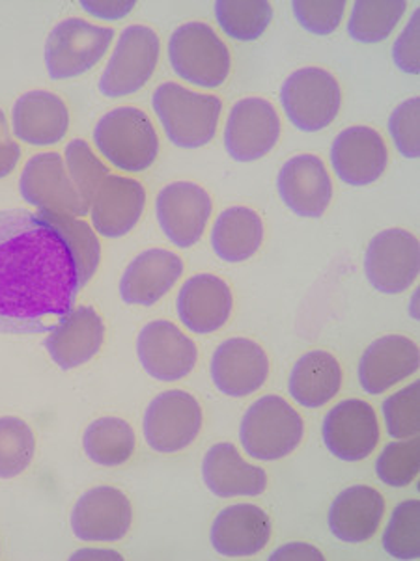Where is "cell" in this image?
<instances>
[{
	"instance_id": "f1b7e54d",
	"label": "cell",
	"mask_w": 420,
	"mask_h": 561,
	"mask_svg": "<svg viewBox=\"0 0 420 561\" xmlns=\"http://www.w3.org/2000/svg\"><path fill=\"white\" fill-rule=\"evenodd\" d=\"M342 387L340 362L323 350L308 351L295 362L290 374L292 400L305 409H321L339 396Z\"/></svg>"
},
{
	"instance_id": "44dd1931",
	"label": "cell",
	"mask_w": 420,
	"mask_h": 561,
	"mask_svg": "<svg viewBox=\"0 0 420 561\" xmlns=\"http://www.w3.org/2000/svg\"><path fill=\"white\" fill-rule=\"evenodd\" d=\"M420 368L419 345L408 336L389 334L377 337L359 360V382L364 392L382 396L413 377Z\"/></svg>"
},
{
	"instance_id": "e0dca14e",
	"label": "cell",
	"mask_w": 420,
	"mask_h": 561,
	"mask_svg": "<svg viewBox=\"0 0 420 561\" xmlns=\"http://www.w3.org/2000/svg\"><path fill=\"white\" fill-rule=\"evenodd\" d=\"M133 507L116 486L90 489L77 500L71 512V531L79 541L116 542L132 528Z\"/></svg>"
},
{
	"instance_id": "d6a6232c",
	"label": "cell",
	"mask_w": 420,
	"mask_h": 561,
	"mask_svg": "<svg viewBox=\"0 0 420 561\" xmlns=\"http://www.w3.org/2000/svg\"><path fill=\"white\" fill-rule=\"evenodd\" d=\"M50 225L63 233L64 241L68 243L71 254L76 257L77 278L79 286H87L100 267L101 243L100 236L84 219L69 217V215H55V213L39 211Z\"/></svg>"
},
{
	"instance_id": "e575fe53",
	"label": "cell",
	"mask_w": 420,
	"mask_h": 561,
	"mask_svg": "<svg viewBox=\"0 0 420 561\" xmlns=\"http://www.w3.org/2000/svg\"><path fill=\"white\" fill-rule=\"evenodd\" d=\"M36 454V435L25 420L0 419V480H13L31 467Z\"/></svg>"
},
{
	"instance_id": "ab89813d",
	"label": "cell",
	"mask_w": 420,
	"mask_h": 561,
	"mask_svg": "<svg viewBox=\"0 0 420 561\" xmlns=\"http://www.w3.org/2000/svg\"><path fill=\"white\" fill-rule=\"evenodd\" d=\"M345 0H295L292 2V12L303 31L314 36H331L339 31L344 21Z\"/></svg>"
},
{
	"instance_id": "cb8c5ba5",
	"label": "cell",
	"mask_w": 420,
	"mask_h": 561,
	"mask_svg": "<svg viewBox=\"0 0 420 561\" xmlns=\"http://www.w3.org/2000/svg\"><path fill=\"white\" fill-rule=\"evenodd\" d=\"M12 133L20 142L49 148L63 142L69 131L66 101L49 90H31L12 106Z\"/></svg>"
},
{
	"instance_id": "3957f363",
	"label": "cell",
	"mask_w": 420,
	"mask_h": 561,
	"mask_svg": "<svg viewBox=\"0 0 420 561\" xmlns=\"http://www.w3.org/2000/svg\"><path fill=\"white\" fill-rule=\"evenodd\" d=\"M92 138L100 156L126 174L146 172L159 156L156 125L137 106H116L103 114Z\"/></svg>"
},
{
	"instance_id": "836d02e7",
	"label": "cell",
	"mask_w": 420,
	"mask_h": 561,
	"mask_svg": "<svg viewBox=\"0 0 420 561\" xmlns=\"http://www.w3.org/2000/svg\"><path fill=\"white\" fill-rule=\"evenodd\" d=\"M215 20L228 38L249 44L270 28L273 7L265 0H220L215 2Z\"/></svg>"
},
{
	"instance_id": "7a4b0ae2",
	"label": "cell",
	"mask_w": 420,
	"mask_h": 561,
	"mask_svg": "<svg viewBox=\"0 0 420 561\" xmlns=\"http://www.w3.org/2000/svg\"><path fill=\"white\" fill-rule=\"evenodd\" d=\"M151 108L170 142L182 150H198L217 135L223 101L219 95L169 81L156 88Z\"/></svg>"
},
{
	"instance_id": "8992f818",
	"label": "cell",
	"mask_w": 420,
	"mask_h": 561,
	"mask_svg": "<svg viewBox=\"0 0 420 561\" xmlns=\"http://www.w3.org/2000/svg\"><path fill=\"white\" fill-rule=\"evenodd\" d=\"M116 39L111 26L95 25L82 18L60 21L45 42L44 60L53 81L77 79L107 57Z\"/></svg>"
},
{
	"instance_id": "d590c367",
	"label": "cell",
	"mask_w": 420,
	"mask_h": 561,
	"mask_svg": "<svg viewBox=\"0 0 420 561\" xmlns=\"http://www.w3.org/2000/svg\"><path fill=\"white\" fill-rule=\"evenodd\" d=\"M383 549L395 560L420 558V502L404 500L390 513L389 524L383 531Z\"/></svg>"
},
{
	"instance_id": "b9f144b4",
	"label": "cell",
	"mask_w": 420,
	"mask_h": 561,
	"mask_svg": "<svg viewBox=\"0 0 420 561\" xmlns=\"http://www.w3.org/2000/svg\"><path fill=\"white\" fill-rule=\"evenodd\" d=\"M393 60L396 68L408 73L419 76L420 73V8H417L409 18L406 28L398 34L393 44Z\"/></svg>"
},
{
	"instance_id": "f546056e",
	"label": "cell",
	"mask_w": 420,
	"mask_h": 561,
	"mask_svg": "<svg viewBox=\"0 0 420 561\" xmlns=\"http://www.w3.org/2000/svg\"><path fill=\"white\" fill-rule=\"evenodd\" d=\"M264 220L251 207L234 206L219 213L212 228V249L226 263L251 260L264 243Z\"/></svg>"
},
{
	"instance_id": "4316f807",
	"label": "cell",
	"mask_w": 420,
	"mask_h": 561,
	"mask_svg": "<svg viewBox=\"0 0 420 561\" xmlns=\"http://www.w3.org/2000/svg\"><path fill=\"white\" fill-rule=\"evenodd\" d=\"M202 480L207 491L219 499H257L268 489L264 468L245 461L230 443L215 444L207 449L202 461Z\"/></svg>"
},
{
	"instance_id": "ffe728a7",
	"label": "cell",
	"mask_w": 420,
	"mask_h": 561,
	"mask_svg": "<svg viewBox=\"0 0 420 561\" xmlns=\"http://www.w3.org/2000/svg\"><path fill=\"white\" fill-rule=\"evenodd\" d=\"M145 207L146 188L140 181L109 174L90 204V226L100 238H124L143 219Z\"/></svg>"
},
{
	"instance_id": "6da1fadb",
	"label": "cell",
	"mask_w": 420,
	"mask_h": 561,
	"mask_svg": "<svg viewBox=\"0 0 420 561\" xmlns=\"http://www.w3.org/2000/svg\"><path fill=\"white\" fill-rule=\"evenodd\" d=\"M81 291L76 257L39 211H0V334L55 329Z\"/></svg>"
},
{
	"instance_id": "52a82bcc",
	"label": "cell",
	"mask_w": 420,
	"mask_h": 561,
	"mask_svg": "<svg viewBox=\"0 0 420 561\" xmlns=\"http://www.w3.org/2000/svg\"><path fill=\"white\" fill-rule=\"evenodd\" d=\"M161 57V39L146 25H129L120 32L107 66L101 73L100 94L120 100L137 94L150 82Z\"/></svg>"
},
{
	"instance_id": "7bdbcfd3",
	"label": "cell",
	"mask_w": 420,
	"mask_h": 561,
	"mask_svg": "<svg viewBox=\"0 0 420 561\" xmlns=\"http://www.w3.org/2000/svg\"><path fill=\"white\" fill-rule=\"evenodd\" d=\"M21 157H23V150L20 142L13 137L7 113L0 108V180L15 172Z\"/></svg>"
},
{
	"instance_id": "484cf974",
	"label": "cell",
	"mask_w": 420,
	"mask_h": 561,
	"mask_svg": "<svg viewBox=\"0 0 420 561\" xmlns=\"http://www.w3.org/2000/svg\"><path fill=\"white\" fill-rule=\"evenodd\" d=\"M209 541L217 554L251 558L270 545V515L254 504L228 505L215 517Z\"/></svg>"
},
{
	"instance_id": "9a60e30c",
	"label": "cell",
	"mask_w": 420,
	"mask_h": 561,
	"mask_svg": "<svg viewBox=\"0 0 420 561\" xmlns=\"http://www.w3.org/2000/svg\"><path fill=\"white\" fill-rule=\"evenodd\" d=\"M379 431L374 407L352 398L329 409L321 424V438L340 461L359 462L374 454L382 437Z\"/></svg>"
},
{
	"instance_id": "7c38bea8",
	"label": "cell",
	"mask_w": 420,
	"mask_h": 561,
	"mask_svg": "<svg viewBox=\"0 0 420 561\" xmlns=\"http://www.w3.org/2000/svg\"><path fill=\"white\" fill-rule=\"evenodd\" d=\"M212 213V196L193 181H174L157 193V222L178 249H191L204 238Z\"/></svg>"
},
{
	"instance_id": "bcb514c9",
	"label": "cell",
	"mask_w": 420,
	"mask_h": 561,
	"mask_svg": "<svg viewBox=\"0 0 420 561\" xmlns=\"http://www.w3.org/2000/svg\"><path fill=\"white\" fill-rule=\"evenodd\" d=\"M71 560H124V558L113 550L82 549L71 556Z\"/></svg>"
},
{
	"instance_id": "ac0fdd59",
	"label": "cell",
	"mask_w": 420,
	"mask_h": 561,
	"mask_svg": "<svg viewBox=\"0 0 420 561\" xmlns=\"http://www.w3.org/2000/svg\"><path fill=\"white\" fill-rule=\"evenodd\" d=\"M276 191L284 206L297 217L320 219L331 206L332 180L320 157L302 153L284 162Z\"/></svg>"
},
{
	"instance_id": "2e32d148",
	"label": "cell",
	"mask_w": 420,
	"mask_h": 561,
	"mask_svg": "<svg viewBox=\"0 0 420 561\" xmlns=\"http://www.w3.org/2000/svg\"><path fill=\"white\" fill-rule=\"evenodd\" d=\"M209 375L220 393L228 398H247L268 381L270 356L254 340L230 337L215 350Z\"/></svg>"
},
{
	"instance_id": "5b68a950",
	"label": "cell",
	"mask_w": 420,
	"mask_h": 561,
	"mask_svg": "<svg viewBox=\"0 0 420 561\" xmlns=\"http://www.w3.org/2000/svg\"><path fill=\"white\" fill-rule=\"evenodd\" d=\"M170 68L182 81L215 90L228 81L232 55L214 26L189 21L172 32L167 47Z\"/></svg>"
},
{
	"instance_id": "4fadbf2b",
	"label": "cell",
	"mask_w": 420,
	"mask_h": 561,
	"mask_svg": "<svg viewBox=\"0 0 420 561\" xmlns=\"http://www.w3.org/2000/svg\"><path fill=\"white\" fill-rule=\"evenodd\" d=\"M283 122L264 98H243L234 103L225 124V150L234 161L254 162L275 148Z\"/></svg>"
},
{
	"instance_id": "1f68e13d",
	"label": "cell",
	"mask_w": 420,
	"mask_h": 561,
	"mask_svg": "<svg viewBox=\"0 0 420 561\" xmlns=\"http://www.w3.org/2000/svg\"><path fill=\"white\" fill-rule=\"evenodd\" d=\"M406 10V0H357L352 4L348 34L359 44H382L400 25Z\"/></svg>"
},
{
	"instance_id": "8d00e7d4",
	"label": "cell",
	"mask_w": 420,
	"mask_h": 561,
	"mask_svg": "<svg viewBox=\"0 0 420 561\" xmlns=\"http://www.w3.org/2000/svg\"><path fill=\"white\" fill-rule=\"evenodd\" d=\"M420 470L419 437L393 440L377 456L376 474L385 485L404 489L411 485Z\"/></svg>"
},
{
	"instance_id": "74e56055",
	"label": "cell",
	"mask_w": 420,
	"mask_h": 561,
	"mask_svg": "<svg viewBox=\"0 0 420 561\" xmlns=\"http://www.w3.org/2000/svg\"><path fill=\"white\" fill-rule=\"evenodd\" d=\"M63 157L69 178L76 185L77 193L81 194L84 206L90 209L95 191L100 187L101 181L109 175L105 162L95 156L94 150L90 148V144L82 140V138L71 140L66 146Z\"/></svg>"
},
{
	"instance_id": "5bb4252c",
	"label": "cell",
	"mask_w": 420,
	"mask_h": 561,
	"mask_svg": "<svg viewBox=\"0 0 420 561\" xmlns=\"http://www.w3.org/2000/svg\"><path fill=\"white\" fill-rule=\"evenodd\" d=\"M137 356L151 379L177 382L195 369L198 350L178 324L156 319L138 332Z\"/></svg>"
},
{
	"instance_id": "f35d334b",
	"label": "cell",
	"mask_w": 420,
	"mask_h": 561,
	"mask_svg": "<svg viewBox=\"0 0 420 561\" xmlns=\"http://www.w3.org/2000/svg\"><path fill=\"white\" fill-rule=\"evenodd\" d=\"M383 422L387 435L395 440L419 437L420 382L415 381L398 392L390 393L382 405Z\"/></svg>"
},
{
	"instance_id": "f6af8a7d",
	"label": "cell",
	"mask_w": 420,
	"mask_h": 561,
	"mask_svg": "<svg viewBox=\"0 0 420 561\" xmlns=\"http://www.w3.org/2000/svg\"><path fill=\"white\" fill-rule=\"evenodd\" d=\"M271 561H323L326 560V556L321 554L320 549H316L314 545H308V542L303 541H294L286 542L283 547H279V549L270 556Z\"/></svg>"
},
{
	"instance_id": "60d3db41",
	"label": "cell",
	"mask_w": 420,
	"mask_h": 561,
	"mask_svg": "<svg viewBox=\"0 0 420 561\" xmlns=\"http://www.w3.org/2000/svg\"><path fill=\"white\" fill-rule=\"evenodd\" d=\"M389 135L395 148L406 159L420 157V100L409 98L390 114Z\"/></svg>"
},
{
	"instance_id": "9c48e42d",
	"label": "cell",
	"mask_w": 420,
	"mask_h": 561,
	"mask_svg": "<svg viewBox=\"0 0 420 561\" xmlns=\"http://www.w3.org/2000/svg\"><path fill=\"white\" fill-rule=\"evenodd\" d=\"M202 407L193 393L167 390L146 407L143 419L145 440L156 454H178L188 449L201 435Z\"/></svg>"
},
{
	"instance_id": "30bf717a",
	"label": "cell",
	"mask_w": 420,
	"mask_h": 561,
	"mask_svg": "<svg viewBox=\"0 0 420 561\" xmlns=\"http://www.w3.org/2000/svg\"><path fill=\"white\" fill-rule=\"evenodd\" d=\"M364 273L379 294L400 295L413 286L420 273V243L404 228L379 231L364 254Z\"/></svg>"
},
{
	"instance_id": "8fae6325",
	"label": "cell",
	"mask_w": 420,
	"mask_h": 561,
	"mask_svg": "<svg viewBox=\"0 0 420 561\" xmlns=\"http://www.w3.org/2000/svg\"><path fill=\"white\" fill-rule=\"evenodd\" d=\"M20 191L23 201L38 211L69 215L79 219L90 213L69 178L64 157L57 151H42L25 162L20 178Z\"/></svg>"
},
{
	"instance_id": "4dcf8cb0",
	"label": "cell",
	"mask_w": 420,
	"mask_h": 561,
	"mask_svg": "<svg viewBox=\"0 0 420 561\" xmlns=\"http://www.w3.org/2000/svg\"><path fill=\"white\" fill-rule=\"evenodd\" d=\"M137 437L129 422L118 416H103L92 422L82 435V449L100 467H122L132 459Z\"/></svg>"
},
{
	"instance_id": "d6986e66",
	"label": "cell",
	"mask_w": 420,
	"mask_h": 561,
	"mask_svg": "<svg viewBox=\"0 0 420 561\" xmlns=\"http://www.w3.org/2000/svg\"><path fill=\"white\" fill-rule=\"evenodd\" d=\"M387 164L389 148L374 127L352 125L332 142L331 167L345 185H372L385 174Z\"/></svg>"
},
{
	"instance_id": "83f0119b",
	"label": "cell",
	"mask_w": 420,
	"mask_h": 561,
	"mask_svg": "<svg viewBox=\"0 0 420 561\" xmlns=\"http://www.w3.org/2000/svg\"><path fill=\"white\" fill-rule=\"evenodd\" d=\"M385 517V499L371 485H352L332 500L327 515L329 530L339 541H368Z\"/></svg>"
},
{
	"instance_id": "277c9868",
	"label": "cell",
	"mask_w": 420,
	"mask_h": 561,
	"mask_svg": "<svg viewBox=\"0 0 420 561\" xmlns=\"http://www.w3.org/2000/svg\"><path fill=\"white\" fill-rule=\"evenodd\" d=\"M305 437V422L288 401L268 393L245 412L239 425V443L257 461H279L294 454Z\"/></svg>"
},
{
	"instance_id": "d4e9b609",
	"label": "cell",
	"mask_w": 420,
	"mask_h": 561,
	"mask_svg": "<svg viewBox=\"0 0 420 561\" xmlns=\"http://www.w3.org/2000/svg\"><path fill=\"white\" fill-rule=\"evenodd\" d=\"M185 265L177 252L148 249L133 257L120 278V299L132 306H154L172 291Z\"/></svg>"
},
{
	"instance_id": "603a6c76",
	"label": "cell",
	"mask_w": 420,
	"mask_h": 561,
	"mask_svg": "<svg viewBox=\"0 0 420 561\" xmlns=\"http://www.w3.org/2000/svg\"><path fill=\"white\" fill-rule=\"evenodd\" d=\"M105 323L92 306H76L45 337L44 347L50 360L64 371L84 366L105 342Z\"/></svg>"
},
{
	"instance_id": "ba28073f",
	"label": "cell",
	"mask_w": 420,
	"mask_h": 561,
	"mask_svg": "<svg viewBox=\"0 0 420 561\" xmlns=\"http://www.w3.org/2000/svg\"><path fill=\"white\" fill-rule=\"evenodd\" d=\"M281 106L290 124L302 133L326 129L339 116L342 88L327 69H297L281 87Z\"/></svg>"
},
{
	"instance_id": "7dc6e473",
	"label": "cell",
	"mask_w": 420,
	"mask_h": 561,
	"mask_svg": "<svg viewBox=\"0 0 420 561\" xmlns=\"http://www.w3.org/2000/svg\"><path fill=\"white\" fill-rule=\"evenodd\" d=\"M419 289H415L413 297H411V302H413V306H411V316H413L415 319H419V316H417V312H415V308H417V300H419Z\"/></svg>"
},
{
	"instance_id": "7402d4cb",
	"label": "cell",
	"mask_w": 420,
	"mask_h": 561,
	"mask_svg": "<svg viewBox=\"0 0 420 561\" xmlns=\"http://www.w3.org/2000/svg\"><path fill=\"white\" fill-rule=\"evenodd\" d=\"M232 312V289L219 276L201 273L180 287L177 313L189 332L201 336L214 334L230 321Z\"/></svg>"
},
{
	"instance_id": "ee69618b",
	"label": "cell",
	"mask_w": 420,
	"mask_h": 561,
	"mask_svg": "<svg viewBox=\"0 0 420 561\" xmlns=\"http://www.w3.org/2000/svg\"><path fill=\"white\" fill-rule=\"evenodd\" d=\"M81 8L90 18L100 21L126 20L137 8L135 0H82Z\"/></svg>"
}]
</instances>
